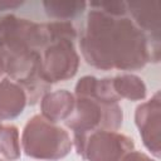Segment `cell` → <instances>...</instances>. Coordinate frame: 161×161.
Returning <instances> with one entry per match:
<instances>
[{"label": "cell", "mask_w": 161, "mask_h": 161, "mask_svg": "<svg viewBox=\"0 0 161 161\" xmlns=\"http://www.w3.org/2000/svg\"><path fill=\"white\" fill-rule=\"evenodd\" d=\"M79 48L86 63L101 70H137L157 63L161 50L127 15L112 16L97 9L87 15Z\"/></svg>", "instance_id": "obj_1"}, {"label": "cell", "mask_w": 161, "mask_h": 161, "mask_svg": "<svg viewBox=\"0 0 161 161\" xmlns=\"http://www.w3.org/2000/svg\"><path fill=\"white\" fill-rule=\"evenodd\" d=\"M21 151L40 161H58L64 158L73 147L68 131L42 114L30 117L21 133Z\"/></svg>", "instance_id": "obj_2"}, {"label": "cell", "mask_w": 161, "mask_h": 161, "mask_svg": "<svg viewBox=\"0 0 161 161\" xmlns=\"http://www.w3.org/2000/svg\"><path fill=\"white\" fill-rule=\"evenodd\" d=\"M122 122L123 111L118 103L93 97H75L74 109L64 125L73 136H83L94 131H118Z\"/></svg>", "instance_id": "obj_3"}, {"label": "cell", "mask_w": 161, "mask_h": 161, "mask_svg": "<svg viewBox=\"0 0 161 161\" xmlns=\"http://www.w3.org/2000/svg\"><path fill=\"white\" fill-rule=\"evenodd\" d=\"M77 153L86 161H121L135 150L133 138L118 131H94L83 136H73Z\"/></svg>", "instance_id": "obj_4"}, {"label": "cell", "mask_w": 161, "mask_h": 161, "mask_svg": "<svg viewBox=\"0 0 161 161\" xmlns=\"http://www.w3.org/2000/svg\"><path fill=\"white\" fill-rule=\"evenodd\" d=\"M79 63L73 40H54L42 50V77L49 84L68 80L77 74Z\"/></svg>", "instance_id": "obj_5"}, {"label": "cell", "mask_w": 161, "mask_h": 161, "mask_svg": "<svg viewBox=\"0 0 161 161\" xmlns=\"http://www.w3.org/2000/svg\"><path fill=\"white\" fill-rule=\"evenodd\" d=\"M135 123L143 146L155 158L161 155V97L157 91L148 101L138 104L135 111Z\"/></svg>", "instance_id": "obj_6"}, {"label": "cell", "mask_w": 161, "mask_h": 161, "mask_svg": "<svg viewBox=\"0 0 161 161\" xmlns=\"http://www.w3.org/2000/svg\"><path fill=\"white\" fill-rule=\"evenodd\" d=\"M11 39L26 40L34 49L39 52H42L49 44V38L44 24L21 19L14 14L3 15L0 16V43Z\"/></svg>", "instance_id": "obj_7"}, {"label": "cell", "mask_w": 161, "mask_h": 161, "mask_svg": "<svg viewBox=\"0 0 161 161\" xmlns=\"http://www.w3.org/2000/svg\"><path fill=\"white\" fill-rule=\"evenodd\" d=\"M127 4V13L132 21L148 38L151 44L161 45V3L160 1H131Z\"/></svg>", "instance_id": "obj_8"}, {"label": "cell", "mask_w": 161, "mask_h": 161, "mask_svg": "<svg viewBox=\"0 0 161 161\" xmlns=\"http://www.w3.org/2000/svg\"><path fill=\"white\" fill-rule=\"evenodd\" d=\"M28 106L24 88L9 77L0 80V119H13L20 116Z\"/></svg>", "instance_id": "obj_9"}, {"label": "cell", "mask_w": 161, "mask_h": 161, "mask_svg": "<svg viewBox=\"0 0 161 161\" xmlns=\"http://www.w3.org/2000/svg\"><path fill=\"white\" fill-rule=\"evenodd\" d=\"M75 97L67 89H58L45 93L40 99L42 116L50 122L65 121L73 112Z\"/></svg>", "instance_id": "obj_10"}, {"label": "cell", "mask_w": 161, "mask_h": 161, "mask_svg": "<svg viewBox=\"0 0 161 161\" xmlns=\"http://www.w3.org/2000/svg\"><path fill=\"white\" fill-rule=\"evenodd\" d=\"M112 88L116 96L128 101H143L147 94V87L143 79L132 73L118 74L111 78Z\"/></svg>", "instance_id": "obj_11"}, {"label": "cell", "mask_w": 161, "mask_h": 161, "mask_svg": "<svg viewBox=\"0 0 161 161\" xmlns=\"http://www.w3.org/2000/svg\"><path fill=\"white\" fill-rule=\"evenodd\" d=\"M0 155L6 161H15L20 157L21 145L16 126L0 123Z\"/></svg>", "instance_id": "obj_12"}, {"label": "cell", "mask_w": 161, "mask_h": 161, "mask_svg": "<svg viewBox=\"0 0 161 161\" xmlns=\"http://www.w3.org/2000/svg\"><path fill=\"white\" fill-rule=\"evenodd\" d=\"M87 3L84 1H43L45 14L49 18L67 20L80 15L86 8Z\"/></svg>", "instance_id": "obj_13"}, {"label": "cell", "mask_w": 161, "mask_h": 161, "mask_svg": "<svg viewBox=\"0 0 161 161\" xmlns=\"http://www.w3.org/2000/svg\"><path fill=\"white\" fill-rule=\"evenodd\" d=\"M45 30L49 38V43L54 40H75L77 39V29L74 28L73 23L68 20H58V21H50L45 23Z\"/></svg>", "instance_id": "obj_14"}, {"label": "cell", "mask_w": 161, "mask_h": 161, "mask_svg": "<svg viewBox=\"0 0 161 161\" xmlns=\"http://www.w3.org/2000/svg\"><path fill=\"white\" fill-rule=\"evenodd\" d=\"M92 9L101 10L112 16H126L127 4L125 1H93L88 4Z\"/></svg>", "instance_id": "obj_15"}, {"label": "cell", "mask_w": 161, "mask_h": 161, "mask_svg": "<svg viewBox=\"0 0 161 161\" xmlns=\"http://www.w3.org/2000/svg\"><path fill=\"white\" fill-rule=\"evenodd\" d=\"M121 161H156L155 158H152L151 156L146 155L145 152H141V151H137L136 148L130 151Z\"/></svg>", "instance_id": "obj_16"}, {"label": "cell", "mask_w": 161, "mask_h": 161, "mask_svg": "<svg viewBox=\"0 0 161 161\" xmlns=\"http://www.w3.org/2000/svg\"><path fill=\"white\" fill-rule=\"evenodd\" d=\"M23 5V1H11V0H0V11L8 9H15Z\"/></svg>", "instance_id": "obj_17"}, {"label": "cell", "mask_w": 161, "mask_h": 161, "mask_svg": "<svg viewBox=\"0 0 161 161\" xmlns=\"http://www.w3.org/2000/svg\"><path fill=\"white\" fill-rule=\"evenodd\" d=\"M0 161H6V160H4V158H0Z\"/></svg>", "instance_id": "obj_18"}, {"label": "cell", "mask_w": 161, "mask_h": 161, "mask_svg": "<svg viewBox=\"0 0 161 161\" xmlns=\"http://www.w3.org/2000/svg\"><path fill=\"white\" fill-rule=\"evenodd\" d=\"M1 75H3V74H1V73H0V77H1Z\"/></svg>", "instance_id": "obj_19"}, {"label": "cell", "mask_w": 161, "mask_h": 161, "mask_svg": "<svg viewBox=\"0 0 161 161\" xmlns=\"http://www.w3.org/2000/svg\"><path fill=\"white\" fill-rule=\"evenodd\" d=\"M0 123H1V119H0Z\"/></svg>", "instance_id": "obj_20"}]
</instances>
